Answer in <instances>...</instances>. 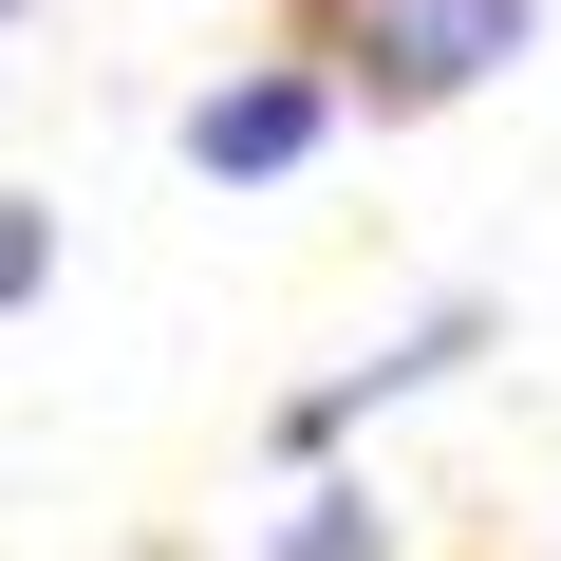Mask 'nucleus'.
<instances>
[{"instance_id":"f03ea898","label":"nucleus","mask_w":561,"mask_h":561,"mask_svg":"<svg viewBox=\"0 0 561 561\" xmlns=\"http://www.w3.org/2000/svg\"><path fill=\"white\" fill-rule=\"evenodd\" d=\"M300 150H319V76H243V94H206V113H187V169H225V187L300 169Z\"/></svg>"},{"instance_id":"f257e3e1","label":"nucleus","mask_w":561,"mask_h":561,"mask_svg":"<svg viewBox=\"0 0 561 561\" xmlns=\"http://www.w3.org/2000/svg\"><path fill=\"white\" fill-rule=\"evenodd\" d=\"M337 38H356V76H375L393 113H431V94H468L486 57H524V0H337Z\"/></svg>"},{"instance_id":"7ed1b4c3","label":"nucleus","mask_w":561,"mask_h":561,"mask_svg":"<svg viewBox=\"0 0 561 561\" xmlns=\"http://www.w3.org/2000/svg\"><path fill=\"white\" fill-rule=\"evenodd\" d=\"M280 561H375V524H356V505H300V524H280Z\"/></svg>"},{"instance_id":"20e7f679","label":"nucleus","mask_w":561,"mask_h":561,"mask_svg":"<svg viewBox=\"0 0 561 561\" xmlns=\"http://www.w3.org/2000/svg\"><path fill=\"white\" fill-rule=\"evenodd\" d=\"M20 280H38V206H0V300H20Z\"/></svg>"}]
</instances>
